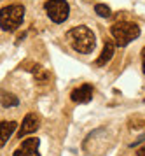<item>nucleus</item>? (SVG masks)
<instances>
[{
  "label": "nucleus",
  "mask_w": 145,
  "mask_h": 156,
  "mask_svg": "<svg viewBox=\"0 0 145 156\" xmlns=\"http://www.w3.org/2000/svg\"><path fill=\"white\" fill-rule=\"evenodd\" d=\"M67 39H68L72 49H75L81 55H89L96 48V35L93 34V30L88 27H74L67 32Z\"/></svg>",
  "instance_id": "nucleus-1"
},
{
  "label": "nucleus",
  "mask_w": 145,
  "mask_h": 156,
  "mask_svg": "<svg viewBox=\"0 0 145 156\" xmlns=\"http://www.w3.org/2000/svg\"><path fill=\"white\" fill-rule=\"evenodd\" d=\"M110 34L116 39V46L124 48L140 35V27L133 21H119L116 25H112Z\"/></svg>",
  "instance_id": "nucleus-2"
},
{
  "label": "nucleus",
  "mask_w": 145,
  "mask_h": 156,
  "mask_svg": "<svg viewBox=\"0 0 145 156\" xmlns=\"http://www.w3.org/2000/svg\"><path fill=\"white\" fill-rule=\"evenodd\" d=\"M25 18V7L19 4L5 5L0 9V28L4 32H14L23 23Z\"/></svg>",
  "instance_id": "nucleus-3"
},
{
  "label": "nucleus",
  "mask_w": 145,
  "mask_h": 156,
  "mask_svg": "<svg viewBox=\"0 0 145 156\" xmlns=\"http://www.w3.org/2000/svg\"><path fill=\"white\" fill-rule=\"evenodd\" d=\"M44 11H46V14L49 16L51 21L60 25V23H65L68 20L70 5L67 0H47L44 4Z\"/></svg>",
  "instance_id": "nucleus-4"
},
{
  "label": "nucleus",
  "mask_w": 145,
  "mask_h": 156,
  "mask_svg": "<svg viewBox=\"0 0 145 156\" xmlns=\"http://www.w3.org/2000/svg\"><path fill=\"white\" fill-rule=\"evenodd\" d=\"M39 126H40V118H39V114L28 112L26 116H25L23 123H21V128L18 130V137L23 139L25 135L33 133V132H37V128H39Z\"/></svg>",
  "instance_id": "nucleus-5"
},
{
  "label": "nucleus",
  "mask_w": 145,
  "mask_h": 156,
  "mask_svg": "<svg viewBox=\"0 0 145 156\" xmlns=\"http://www.w3.org/2000/svg\"><path fill=\"white\" fill-rule=\"evenodd\" d=\"M93 93H95V88L91 84H81L79 88H75L74 91L70 93V98L74 100L75 104H89L93 100Z\"/></svg>",
  "instance_id": "nucleus-6"
},
{
  "label": "nucleus",
  "mask_w": 145,
  "mask_h": 156,
  "mask_svg": "<svg viewBox=\"0 0 145 156\" xmlns=\"http://www.w3.org/2000/svg\"><path fill=\"white\" fill-rule=\"evenodd\" d=\"M39 146H40L39 139H26V140H23V144L19 147L14 151L12 156H40Z\"/></svg>",
  "instance_id": "nucleus-7"
},
{
  "label": "nucleus",
  "mask_w": 145,
  "mask_h": 156,
  "mask_svg": "<svg viewBox=\"0 0 145 156\" xmlns=\"http://www.w3.org/2000/svg\"><path fill=\"white\" fill-rule=\"evenodd\" d=\"M18 128L16 121H0V149L7 144V140L11 139Z\"/></svg>",
  "instance_id": "nucleus-8"
},
{
  "label": "nucleus",
  "mask_w": 145,
  "mask_h": 156,
  "mask_svg": "<svg viewBox=\"0 0 145 156\" xmlns=\"http://www.w3.org/2000/svg\"><path fill=\"white\" fill-rule=\"evenodd\" d=\"M114 51H116V44L112 42V41H105L103 51H102V55H100L98 60H96L98 67H103V65L109 63V62L112 60V56H114Z\"/></svg>",
  "instance_id": "nucleus-9"
},
{
  "label": "nucleus",
  "mask_w": 145,
  "mask_h": 156,
  "mask_svg": "<svg viewBox=\"0 0 145 156\" xmlns=\"http://www.w3.org/2000/svg\"><path fill=\"white\" fill-rule=\"evenodd\" d=\"M0 105L5 107V109H9V107H18L19 105V98L14 93H9V91L0 88Z\"/></svg>",
  "instance_id": "nucleus-10"
},
{
  "label": "nucleus",
  "mask_w": 145,
  "mask_h": 156,
  "mask_svg": "<svg viewBox=\"0 0 145 156\" xmlns=\"http://www.w3.org/2000/svg\"><path fill=\"white\" fill-rule=\"evenodd\" d=\"M95 12L98 16H102V18H110L112 16V11L109 5H105V4H96L95 5Z\"/></svg>",
  "instance_id": "nucleus-11"
},
{
  "label": "nucleus",
  "mask_w": 145,
  "mask_h": 156,
  "mask_svg": "<svg viewBox=\"0 0 145 156\" xmlns=\"http://www.w3.org/2000/svg\"><path fill=\"white\" fill-rule=\"evenodd\" d=\"M136 156H145V151H143V147H140V149H138V153H136Z\"/></svg>",
  "instance_id": "nucleus-12"
}]
</instances>
